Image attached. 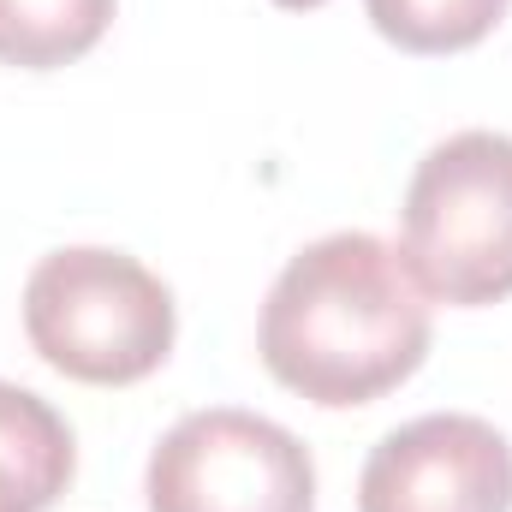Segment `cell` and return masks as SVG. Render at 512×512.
<instances>
[{"label":"cell","instance_id":"obj_3","mask_svg":"<svg viewBox=\"0 0 512 512\" xmlns=\"http://www.w3.org/2000/svg\"><path fill=\"white\" fill-rule=\"evenodd\" d=\"M405 268L423 298L501 304L512 298V137L453 131L435 143L399 209Z\"/></svg>","mask_w":512,"mask_h":512},{"label":"cell","instance_id":"obj_6","mask_svg":"<svg viewBox=\"0 0 512 512\" xmlns=\"http://www.w3.org/2000/svg\"><path fill=\"white\" fill-rule=\"evenodd\" d=\"M114 0H0V66L54 72L102 42Z\"/></svg>","mask_w":512,"mask_h":512},{"label":"cell","instance_id":"obj_8","mask_svg":"<svg viewBox=\"0 0 512 512\" xmlns=\"http://www.w3.org/2000/svg\"><path fill=\"white\" fill-rule=\"evenodd\" d=\"M0 512H36L24 495H18V483H12V477H0Z\"/></svg>","mask_w":512,"mask_h":512},{"label":"cell","instance_id":"obj_5","mask_svg":"<svg viewBox=\"0 0 512 512\" xmlns=\"http://www.w3.org/2000/svg\"><path fill=\"white\" fill-rule=\"evenodd\" d=\"M358 512H512V447L471 411L387 429L364 459Z\"/></svg>","mask_w":512,"mask_h":512},{"label":"cell","instance_id":"obj_9","mask_svg":"<svg viewBox=\"0 0 512 512\" xmlns=\"http://www.w3.org/2000/svg\"><path fill=\"white\" fill-rule=\"evenodd\" d=\"M274 6H292V12H310V6H322V0H274Z\"/></svg>","mask_w":512,"mask_h":512},{"label":"cell","instance_id":"obj_4","mask_svg":"<svg viewBox=\"0 0 512 512\" xmlns=\"http://www.w3.org/2000/svg\"><path fill=\"white\" fill-rule=\"evenodd\" d=\"M149 512H316L310 447L239 405L191 411L149 453Z\"/></svg>","mask_w":512,"mask_h":512},{"label":"cell","instance_id":"obj_7","mask_svg":"<svg viewBox=\"0 0 512 512\" xmlns=\"http://www.w3.org/2000/svg\"><path fill=\"white\" fill-rule=\"evenodd\" d=\"M512 0H364L370 24L405 54H459L483 42Z\"/></svg>","mask_w":512,"mask_h":512},{"label":"cell","instance_id":"obj_2","mask_svg":"<svg viewBox=\"0 0 512 512\" xmlns=\"http://www.w3.org/2000/svg\"><path fill=\"white\" fill-rule=\"evenodd\" d=\"M24 334L60 376L126 387L173 352V292L126 251L66 245L24 280Z\"/></svg>","mask_w":512,"mask_h":512},{"label":"cell","instance_id":"obj_1","mask_svg":"<svg viewBox=\"0 0 512 512\" xmlns=\"http://www.w3.org/2000/svg\"><path fill=\"white\" fill-rule=\"evenodd\" d=\"M429 298L376 233H328L292 256L262 304V364L310 405L346 411L429 358Z\"/></svg>","mask_w":512,"mask_h":512}]
</instances>
